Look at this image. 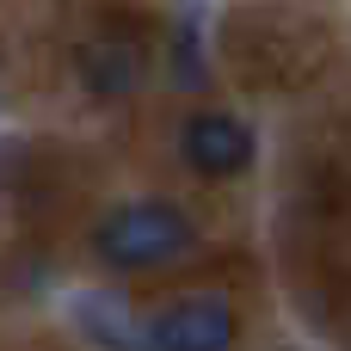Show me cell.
Returning <instances> with one entry per match:
<instances>
[{"label": "cell", "mask_w": 351, "mask_h": 351, "mask_svg": "<svg viewBox=\"0 0 351 351\" xmlns=\"http://www.w3.org/2000/svg\"><path fill=\"white\" fill-rule=\"evenodd\" d=\"M80 80H86L99 99H123V93L142 80V56H136V43H123V37H99V43H86V49H80Z\"/></svg>", "instance_id": "277c9868"}, {"label": "cell", "mask_w": 351, "mask_h": 351, "mask_svg": "<svg viewBox=\"0 0 351 351\" xmlns=\"http://www.w3.org/2000/svg\"><path fill=\"white\" fill-rule=\"evenodd\" d=\"M154 351H228L234 346V308L222 296H179L148 321Z\"/></svg>", "instance_id": "7a4b0ae2"}, {"label": "cell", "mask_w": 351, "mask_h": 351, "mask_svg": "<svg viewBox=\"0 0 351 351\" xmlns=\"http://www.w3.org/2000/svg\"><path fill=\"white\" fill-rule=\"evenodd\" d=\"M185 247H191V216L179 204H160V197H136L93 228V253L111 271H148V265L179 259Z\"/></svg>", "instance_id": "6da1fadb"}, {"label": "cell", "mask_w": 351, "mask_h": 351, "mask_svg": "<svg viewBox=\"0 0 351 351\" xmlns=\"http://www.w3.org/2000/svg\"><path fill=\"white\" fill-rule=\"evenodd\" d=\"M179 148H185V160H191L204 179H234V173L253 167V130H247L241 117H228V111H197V117L185 123Z\"/></svg>", "instance_id": "3957f363"}]
</instances>
